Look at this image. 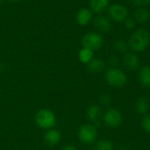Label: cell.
I'll list each match as a JSON object with an SVG mask.
<instances>
[{
    "label": "cell",
    "instance_id": "obj_1",
    "mask_svg": "<svg viewBox=\"0 0 150 150\" xmlns=\"http://www.w3.org/2000/svg\"><path fill=\"white\" fill-rule=\"evenodd\" d=\"M127 43L129 48L134 53H142L145 51L150 45L149 32L144 28L135 30L130 36Z\"/></svg>",
    "mask_w": 150,
    "mask_h": 150
},
{
    "label": "cell",
    "instance_id": "obj_2",
    "mask_svg": "<svg viewBox=\"0 0 150 150\" xmlns=\"http://www.w3.org/2000/svg\"><path fill=\"white\" fill-rule=\"evenodd\" d=\"M34 121L36 125L44 130L54 128L57 124V118L54 112L49 109H40L34 115Z\"/></svg>",
    "mask_w": 150,
    "mask_h": 150
},
{
    "label": "cell",
    "instance_id": "obj_3",
    "mask_svg": "<svg viewBox=\"0 0 150 150\" xmlns=\"http://www.w3.org/2000/svg\"><path fill=\"white\" fill-rule=\"evenodd\" d=\"M105 78L107 84L114 88H121L127 83V74L118 67H111L108 69L105 72Z\"/></svg>",
    "mask_w": 150,
    "mask_h": 150
},
{
    "label": "cell",
    "instance_id": "obj_4",
    "mask_svg": "<svg viewBox=\"0 0 150 150\" xmlns=\"http://www.w3.org/2000/svg\"><path fill=\"white\" fill-rule=\"evenodd\" d=\"M98 128L95 125L85 124L79 127L77 137L78 140L84 145L93 144L98 137Z\"/></svg>",
    "mask_w": 150,
    "mask_h": 150
},
{
    "label": "cell",
    "instance_id": "obj_5",
    "mask_svg": "<svg viewBox=\"0 0 150 150\" xmlns=\"http://www.w3.org/2000/svg\"><path fill=\"white\" fill-rule=\"evenodd\" d=\"M104 42L103 36L98 32H89L85 33L81 40L82 46L83 47L89 48L94 52L102 48Z\"/></svg>",
    "mask_w": 150,
    "mask_h": 150
},
{
    "label": "cell",
    "instance_id": "obj_6",
    "mask_svg": "<svg viewBox=\"0 0 150 150\" xmlns=\"http://www.w3.org/2000/svg\"><path fill=\"white\" fill-rule=\"evenodd\" d=\"M106 11L110 20L116 23H123L127 18H129L128 9L121 4H110Z\"/></svg>",
    "mask_w": 150,
    "mask_h": 150
},
{
    "label": "cell",
    "instance_id": "obj_7",
    "mask_svg": "<svg viewBox=\"0 0 150 150\" xmlns=\"http://www.w3.org/2000/svg\"><path fill=\"white\" fill-rule=\"evenodd\" d=\"M103 120L107 127L112 128H116L122 124L123 117L119 110L110 108L104 113Z\"/></svg>",
    "mask_w": 150,
    "mask_h": 150
},
{
    "label": "cell",
    "instance_id": "obj_8",
    "mask_svg": "<svg viewBox=\"0 0 150 150\" xmlns=\"http://www.w3.org/2000/svg\"><path fill=\"white\" fill-rule=\"evenodd\" d=\"M122 62L127 69L134 71L140 66V57L134 52H127L123 55Z\"/></svg>",
    "mask_w": 150,
    "mask_h": 150
},
{
    "label": "cell",
    "instance_id": "obj_9",
    "mask_svg": "<svg viewBox=\"0 0 150 150\" xmlns=\"http://www.w3.org/2000/svg\"><path fill=\"white\" fill-rule=\"evenodd\" d=\"M43 139H44L45 143L47 146L55 147L62 141V134L59 130L55 128H51V129L46 130Z\"/></svg>",
    "mask_w": 150,
    "mask_h": 150
},
{
    "label": "cell",
    "instance_id": "obj_10",
    "mask_svg": "<svg viewBox=\"0 0 150 150\" xmlns=\"http://www.w3.org/2000/svg\"><path fill=\"white\" fill-rule=\"evenodd\" d=\"M93 18V12L90 10V8H81L78 10L76 15V23L81 25L84 26L89 25Z\"/></svg>",
    "mask_w": 150,
    "mask_h": 150
},
{
    "label": "cell",
    "instance_id": "obj_11",
    "mask_svg": "<svg viewBox=\"0 0 150 150\" xmlns=\"http://www.w3.org/2000/svg\"><path fill=\"white\" fill-rule=\"evenodd\" d=\"M94 25L102 33H108L112 30V21L108 17L101 14L94 18Z\"/></svg>",
    "mask_w": 150,
    "mask_h": 150
},
{
    "label": "cell",
    "instance_id": "obj_12",
    "mask_svg": "<svg viewBox=\"0 0 150 150\" xmlns=\"http://www.w3.org/2000/svg\"><path fill=\"white\" fill-rule=\"evenodd\" d=\"M110 5V0H89L90 10L98 15L105 11Z\"/></svg>",
    "mask_w": 150,
    "mask_h": 150
},
{
    "label": "cell",
    "instance_id": "obj_13",
    "mask_svg": "<svg viewBox=\"0 0 150 150\" xmlns=\"http://www.w3.org/2000/svg\"><path fill=\"white\" fill-rule=\"evenodd\" d=\"M102 114H103L102 106L99 105H96V104L91 105L88 106L86 110V117L91 122H95V123L98 122Z\"/></svg>",
    "mask_w": 150,
    "mask_h": 150
},
{
    "label": "cell",
    "instance_id": "obj_14",
    "mask_svg": "<svg viewBox=\"0 0 150 150\" xmlns=\"http://www.w3.org/2000/svg\"><path fill=\"white\" fill-rule=\"evenodd\" d=\"M133 18L139 24L147 23L150 18V11L146 7H137L134 11Z\"/></svg>",
    "mask_w": 150,
    "mask_h": 150
},
{
    "label": "cell",
    "instance_id": "obj_15",
    "mask_svg": "<svg viewBox=\"0 0 150 150\" xmlns=\"http://www.w3.org/2000/svg\"><path fill=\"white\" fill-rule=\"evenodd\" d=\"M134 109H135V112L141 115L144 116L148 114L150 109L149 100L146 97L139 98L134 104Z\"/></svg>",
    "mask_w": 150,
    "mask_h": 150
},
{
    "label": "cell",
    "instance_id": "obj_16",
    "mask_svg": "<svg viewBox=\"0 0 150 150\" xmlns=\"http://www.w3.org/2000/svg\"><path fill=\"white\" fill-rule=\"evenodd\" d=\"M105 62L100 58H93L87 64L88 70L93 74H98L102 72L105 69Z\"/></svg>",
    "mask_w": 150,
    "mask_h": 150
},
{
    "label": "cell",
    "instance_id": "obj_17",
    "mask_svg": "<svg viewBox=\"0 0 150 150\" xmlns=\"http://www.w3.org/2000/svg\"><path fill=\"white\" fill-rule=\"evenodd\" d=\"M139 81L144 87H150V65L143 66L139 71Z\"/></svg>",
    "mask_w": 150,
    "mask_h": 150
},
{
    "label": "cell",
    "instance_id": "obj_18",
    "mask_svg": "<svg viewBox=\"0 0 150 150\" xmlns=\"http://www.w3.org/2000/svg\"><path fill=\"white\" fill-rule=\"evenodd\" d=\"M78 59L83 64H88L94 58V51L82 47L78 52Z\"/></svg>",
    "mask_w": 150,
    "mask_h": 150
},
{
    "label": "cell",
    "instance_id": "obj_19",
    "mask_svg": "<svg viewBox=\"0 0 150 150\" xmlns=\"http://www.w3.org/2000/svg\"><path fill=\"white\" fill-rule=\"evenodd\" d=\"M113 143L112 141L107 139H103L96 142L93 150H113Z\"/></svg>",
    "mask_w": 150,
    "mask_h": 150
},
{
    "label": "cell",
    "instance_id": "obj_20",
    "mask_svg": "<svg viewBox=\"0 0 150 150\" xmlns=\"http://www.w3.org/2000/svg\"><path fill=\"white\" fill-rule=\"evenodd\" d=\"M113 48L119 52V53H122V54H125L127 52L128 48H129V46H128V43L124 40H117L113 42Z\"/></svg>",
    "mask_w": 150,
    "mask_h": 150
},
{
    "label": "cell",
    "instance_id": "obj_21",
    "mask_svg": "<svg viewBox=\"0 0 150 150\" xmlns=\"http://www.w3.org/2000/svg\"><path fill=\"white\" fill-rule=\"evenodd\" d=\"M99 102L101 106L104 107H109L112 104V98L109 94L107 93H104L100 96L99 98Z\"/></svg>",
    "mask_w": 150,
    "mask_h": 150
},
{
    "label": "cell",
    "instance_id": "obj_22",
    "mask_svg": "<svg viewBox=\"0 0 150 150\" xmlns=\"http://www.w3.org/2000/svg\"><path fill=\"white\" fill-rule=\"evenodd\" d=\"M142 129L147 132L148 134H150V114H146L143 116L142 122H141Z\"/></svg>",
    "mask_w": 150,
    "mask_h": 150
},
{
    "label": "cell",
    "instance_id": "obj_23",
    "mask_svg": "<svg viewBox=\"0 0 150 150\" xmlns=\"http://www.w3.org/2000/svg\"><path fill=\"white\" fill-rule=\"evenodd\" d=\"M124 24H125V27L127 30H133V29H134V27H135L137 23H136V21L133 18H127L125 20Z\"/></svg>",
    "mask_w": 150,
    "mask_h": 150
},
{
    "label": "cell",
    "instance_id": "obj_24",
    "mask_svg": "<svg viewBox=\"0 0 150 150\" xmlns=\"http://www.w3.org/2000/svg\"><path fill=\"white\" fill-rule=\"evenodd\" d=\"M129 2L137 7H145L150 4V0H129Z\"/></svg>",
    "mask_w": 150,
    "mask_h": 150
},
{
    "label": "cell",
    "instance_id": "obj_25",
    "mask_svg": "<svg viewBox=\"0 0 150 150\" xmlns=\"http://www.w3.org/2000/svg\"><path fill=\"white\" fill-rule=\"evenodd\" d=\"M120 60L119 56L116 55V54H112V55L110 57V59H109V63H110V65H111L112 67H113V68L118 67V65L120 64Z\"/></svg>",
    "mask_w": 150,
    "mask_h": 150
},
{
    "label": "cell",
    "instance_id": "obj_26",
    "mask_svg": "<svg viewBox=\"0 0 150 150\" xmlns=\"http://www.w3.org/2000/svg\"><path fill=\"white\" fill-rule=\"evenodd\" d=\"M61 150H78L77 148L74 145H66L64 147H62Z\"/></svg>",
    "mask_w": 150,
    "mask_h": 150
},
{
    "label": "cell",
    "instance_id": "obj_27",
    "mask_svg": "<svg viewBox=\"0 0 150 150\" xmlns=\"http://www.w3.org/2000/svg\"><path fill=\"white\" fill-rule=\"evenodd\" d=\"M3 69H4V64L0 62V72H2Z\"/></svg>",
    "mask_w": 150,
    "mask_h": 150
},
{
    "label": "cell",
    "instance_id": "obj_28",
    "mask_svg": "<svg viewBox=\"0 0 150 150\" xmlns=\"http://www.w3.org/2000/svg\"><path fill=\"white\" fill-rule=\"evenodd\" d=\"M7 1H9V2H11V3H18V2H20V1H22V0H7Z\"/></svg>",
    "mask_w": 150,
    "mask_h": 150
},
{
    "label": "cell",
    "instance_id": "obj_29",
    "mask_svg": "<svg viewBox=\"0 0 150 150\" xmlns=\"http://www.w3.org/2000/svg\"><path fill=\"white\" fill-rule=\"evenodd\" d=\"M4 0H0V5H2L4 4Z\"/></svg>",
    "mask_w": 150,
    "mask_h": 150
},
{
    "label": "cell",
    "instance_id": "obj_30",
    "mask_svg": "<svg viewBox=\"0 0 150 150\" xmlns=\"http://www.w3.org/2000/svg\"><path fill=\"white\" fill-rule=\"evenodd\" d=\"M145 150H150V149H145Z\"/></svg>",
    "mask_w": 150,
    "mask_h": 150
},
{
    "label": "cell",
    "instance_id": "obj_31",
    "mask_svg": "<svg viewBox=\"0 0 150 150\" xmlns=\"http://www.w3.org/2000/svg\"><path fill=\"white\" fill-rule=\"evenodd\" d=\"M149 5H150V4H149Z\"/></svg>",
    "mask_w": 150,
    "mask_h": 150
}]
</instances>
